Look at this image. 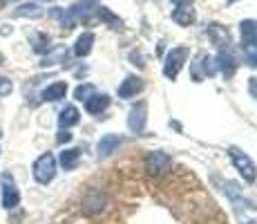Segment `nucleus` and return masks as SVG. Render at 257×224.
Returning a JSON list of instances; mask_svg holds the SVG:
<instances>
[{"label": "nucleus", "mask_w": 257, "mask_h": 224, "mask_svg": "<svg viewBox=\"0 0 257 224\" xmlns=\"http://www.w3.org/2000/svg\"><path fill=\"white\" fill-rule=\"evenodd\" d=\"M107 106H110V97L107 94H92L85 101V110L90 114H101L103 110H107Z\"/></svg>", "instance_id": "12"}, {"label": "nucleus", "mask_w": 257, "mask_h": 224, "mask_svg": "<svg viewBox=\"0 0 257 224\" xmlns=\"http://www.w3.org/2000/svg\"><path fill=\"white\" fill-rule=\"evenodd\" d=\"M143 90V81L139 77H127L125 81L118 86V97L121 99H130V97H137Z\"/></svg>", "instance_id": "9"}, {"label": "nucleus", "mask_w": 257, "mask_h": 224, "mask_svg": "<svg viewBox=\"0 0 257 224\" xmlns=\"http://www.w3.org/2000/svg\"><path fill=\"white\" fill-rule=\"evenodd\" d=\"M170 166H172L170 155H166V153H161V151L148 153V157H146V171L150 173V175H155V177L164 175L166 171H170Z\"/></svg>", "instance_id": "4"}, {"label": "nucleus", "mask_w": 257, "mask_h": 224, "mask_svg": "<svg viewBox=\"0 0 257 224\" xmlns=\"http://www.w3.org/2000/svg\"><path fill=\"white\" fill-rule=\"evenodd\" d=\"M43 3H54V0H43Z\"/></svg>", "instance_id": "30"}, {"label": "nucleus", "mask_w": 257, "mask_h": 224, "mask_svg": "<svg viewBox=\"0 0 257 224\" xmlns=\"http://www.w3.org/2000/svg\"><path fill=\"white\" fill-rule=\"evenodd\" d=\"M241 49H244L246 63H248V65H257V36L250 38V41H244Z\"/></svg>", "instance_id": "21"}, {"label": "nucleus", "mask_w": 257, "mask_h": 224, "mask_svg": "<svg viewBox=\"0 0 257 224\" xmlns=\"http://www.w3.org/2000/svg\"><path fill=\"white\" fill-rule=\"evenodd\" d=\"M228 3H233V0H228Z\"/></svg>", "instance_id": "32"}, {"label": "nucleus", "mask_w": 257, "mask_h": 224, "mask_svg": "<svg viewBox=\"0 0 257 224\" xmlns=\"http://www.w3.org/2000/svg\"><path fill=\"white\" fill-rule=\"evenodd\" d=\"M170 3H175L177 7H186V5H192V0H170Z\"/></svg>", "instance_id": "29"}, {"label": "nucleus", "mask_w": 257, "mask_h": 224, "mask_svg": "<svg viewBox=\"0 0 257 224\" xmlns=\"http://www.w3.org/2000/svg\"><path fill=\"white\" fill-rule=\"evenodd\" d=\"M103 208H105V195H103L101 191H96V188L87 191L85 197H83V202H81V211L92 217V215H98Z\"/></svg>", "instance_id": "5"}, {"label": "nucleus", "mask_w": 257, "mask_h": 224, "mask_svg": "<svg viewBox=\"0 0 257 224\" xmlns=\"http://www.w3.org/2000/svg\"><path fill=\"white\" fill-rule=\"evenodd\" d=\"M146 117H148V106L146 103H137L135 108L130 110V117H127V128L132 132H141L146 128Z\"/></svg>", "instance_id": "8"}, {"label": "nucleus", "mask_w": 257, "mask_h": 224, "mask_svg": "<svg viewBox=\"0 0 257 224\" xmlns=\"http://www.w3.org/2000/svg\"><path fill=\"white\" fill-rule=\"evenodd\" d=\"M14 16H18V18H41L43 9H41V5H36V3H25L14 12Z\"/></svg>", "instance_id": "18"}, {"label": "nucleus", "mask_w": 257, "mask_h": 224, "mask_svg": "<svg viewBox=\"0 0 257 224\" xmlns=\"http://www.w3.org/2000/svg\"><path fill=\"white\" fill-rule=\"evenodd\" d=\"M32 49L36 54H49L52 45H49V36H47V34H34V36H32Z\"/></svg>", "instance_id": "20"}, {"label": "nucleus", "mask_w": 257, "mask_h": 224, "mask_svg": "<svg viewBox=\"0 0 257 224\" xmlns=\"http://www.w3.org/2000/svg\"><path fill=\"white\" fill-rule=\"evenodd\" d=\"M188 54H190V52H188V47H172L170 52H168L166 63H164V74L168 79H172V81H175V79L179 77V72H181V67H184Z\"/></svg>", "instance_id": "3"}, {"label": "nucleus", "mask_w": 257, "mask_h": 224, "mask_svg": "<svg viewBox=\"0 0 257 224\" xmlns=\"http://www.w3.org/2000/svg\"><path fill=\"white\" fill-rule=\"evenodd\" d=\"M56 175V159L52 153H45L34 162V179L38 184H49Z\"/></svg>", "instance_id": "2"}, {"label": "nucleus", "mask_w": 257, "mask_h": 224, "mask_svg": "<svg viewBox=\"0 0 257 224\" xmlns=\"http://www.w3.org/2000/svg\"><path fill=\"white\" fill-rule=\"evenodd\" d=\"M96 14H98V18H101L103 23H107L110 27H114V29H118V27L123 25V23H121V18H116L107 7H96Z\"/></svg>", "instance_id": "22"}, {"label": "nucleus", "mask_w": 257, "mask_h": 224, "mask_svg": "<svg viewBox=\"0 0 257 224\" xmlns=\"http://www.w3.org/2000/svg\"><path fill=\"white\" fill-rule=\"evenodd\" d=\"M241 32V41H250V38L257 36V21H244L239 25Z\"/></svg>", "instance_id": "23"}, {"label": "nucleus", "mask_w": 257, "mask_h": 224, "mask_svg": "<svg viewBox=\"0 0 257 224\" xmlns=\"http://www.w3.org/2000/svg\"><path fill=\"white\" fill-rule=\"evenodd\" d=\"M228 157H230V162L235 164V168L239 171V175L246 179V182H255V177H257V168H255V164H253V159H250L246 153H241L239 148H228Z\"/></svg>", "instance_id": "1"}, {"label": "nucleus", "mask_w": 257, "mask_h": 224, "mask_svg": "<svg viewBox=\"0 0 257 224\" xmlns=\"http://www.w3.org/2000/svg\"><path fill=\"white\" fill-rule=\"evenodd\" d=\"M65 56H67L65 49H58V52H54V54H47V56L43 58L41 65H56V63H58V61H63Z\"/></svg>", "instance_id": "25"}, {"label": "nucleus", "mask_w": 257, "mask_h": 224, "mask_svg": "<svg viewBox=\"0 0 257 224\" xmlns=\"http://www.w3.org/2000/svg\"><path fill=\"white\" fill-rule=\"evenodd\" d=\"M78 159H81V151H78V148H67V151L61 153L58 162H61L63 171H72V168L78 164Z\"/></svg>", "instance_id": "17"}, {"label": "nucleus", "mask_w": 257, "mask_h": 224, "mask_svg": "<svg viewBox=\"0 0 257 224\" xmlns=\"http://www.w3.org/2000/svg\"><path fill=\"white\" fill-rule=\"evenodd\" d=\"M246 224H257V222H246Z\"/></svg>", "instance_id": "31"}, {"label": "nucleus", "mask_w": 257, "mask_h": 224, "mask_svg": "<svg viewBox=\"0 0 257 224\" xmlns=\"http://www.w3.org/2000/svg\"><path fill=\"white\" fill-rule=\"evenodd\" d=\"M217 72L219 69H217L215 56H208V54H199L197 61L192 63V77H195V81H201L204 77H215Z\"/></svg>", "instance_id": "6"}, {"label": "nucleus", "mask_w": 257, "mask_h": 224, "mask_svg": "<svg viewBox=\"0 0 257 224\" xmlns=\"http://www.w3.org/2000/svg\"><path fill=\"white\" fill-rule=\"evenodd\" d=\"M206 34L215 41L219 47H224V45H228V32H226L224 27H219V25H208V29H206Z\"/></svg>", "instance_id": "19"}, {"label": "nucleus", "mask_w": 257, "mask_h": 224, "mask_svg": "<svg viewBox=\"0 0 257 224\" xmlns=\"http://www.w3.org/2000/svg\"><path fill=\"white\" fill-rule=\"evenodd\" d=\"M118 143H121V137H118V134H103L98 146H96L98 157H110L118 148Z\"/></svg>", "instance_id": "10"}, {"label": "nucleus", "mask_w": 257, "mask_h": 224, "mask_svg": "<svg viewBox=\"0 0 257 224\" xmlns=\"http://www.w3.org/2000/svg\"><path fill=\"white\" fill-rule=\"evenodd\" d=\"M56 141H58V143H67V141H72V134L67 132V130H61V132H58V137H56Z\"/></svg>", "instance_id": "28"}, {"label": "nucleus", "mask_w": 257, "mask_h": 224, "mask_svg": "<svg viewBox=\"0 0 257 224\" xmlns=\"http://www.w3.org/2000/svg\"><path fill=\"white\" fill-rule=\"evenodd\" d=\"M92 45H94V34L92 32H83L81 36L76 38V45H74V54L76 56H87L92 52Z\"/></svg>", "instance_id": "16"}, {"label": "nucleus", "mask_w": 257, "mask_h": 224, "mask_svg": "<svg viewBox=\"0 0 257 224\" xmlns=\"http://www.w3.org/2000/svg\"><path fill=\"white\" fill-rule=\"evenodd\" d=\"M14 90V83L7 77H0V97H9Z\"/></svg>", "instance_id": "26"}, {"label": "nucleus", "mask_w": 257, "mask_h": 224, "mask_svg": "<svg viewBox=\"0 0 257 224\" xmlns=\"http://www.w3.org/2000/svg\"><path fill=\"white\" fill-rule=\"evenodd\" d=\"M65 94H67V83L56 81L43 90L41 97H43V101H61V99H65Z\"/></svg>", "instance_id": "11"}, {"label": "nucleus", "mask_w": 257, "mask_h": 224, "mask_svg": "<svg viewBox=\"0 0 257 224\" xmlns=\"http://www.w3.org/2000/svg\"><path fill=\"white\" fill-rule=\"evenodd\" d=\"M78 119H81V112H78L74 106H65L61 112V117H58V126H61L63 130H67V128L76 126Z\"/></svg>", "instance_id": "15"}, {"label": "nucleus", "mask_w": 257, "mask_h": 224, "mask_svg": "<svg viewBox=\"0 0 257 224\" xmlns=\"http://www.w3.org/2000/svg\"><path fill=\"white\" fill-rule=\"evenodd\" d=\"M0 182H3V206L5 208H16L18 202H21V193H18L12 175H3Z\"/></svg>", "instance_id": "7"}, {"label": "nucleus", "mask_w": 257, "mask_h": 224, "mask_svg": "<svg viewBox=\"0 0 257 224\" xmlns=\"http://www.w3.org/2000/svg\"><path fill=\"white\" fill-rule=\"evenodd\" d=\"M248 92H250V97L253 99H257V77L248 79Z\"/></svg>", "instance_id": "27"}, {"label": "nucleus", "mask_w": 257, "mask_h": 224, "mask_svg": "<svg viewBox=\"0 0 257 224\" xmlns=\"http://www.w3.org/2000/svg\"><path fill=\"white\" fill-rule=\"evenodd\" d=\"M195 9L190 7V5H186V7H177L175 12H172V21L177 25H181V27H188V25L195 23Z\"/></svg>", "instance_id": "14"}, {"label": "nucleus", "mask_w": 257, "mask_h": 224, "mask_svg": "<svg viewBox=\"0 0 257 224\" xmlns=\"http://www.w3.org/2000/svg\"><path fill=\"white\" fill-rule=\"evenodd\" d=\"M215 63H217V69H221L226 77H230V74L235 72V58H233V54H230V49H221L215 56Z\"/></svg>", "instance_id": "13"}, {"label": "nucleus", "mask_w": 257, "mask_h": 224, "mask_svg": "<svg viewBox=\"0 0 257 224\" xmlns=\"http://www.w3.org/2000/svg\"><path fill=\"white\" fill-rule=\"evenodd\" d=\"M92 94H96V90H94V86H90V83H85V86H78L76 90H74V97H76L78 101H87Z\"/></svg>", "instance_id": "24"}]
</instances>
